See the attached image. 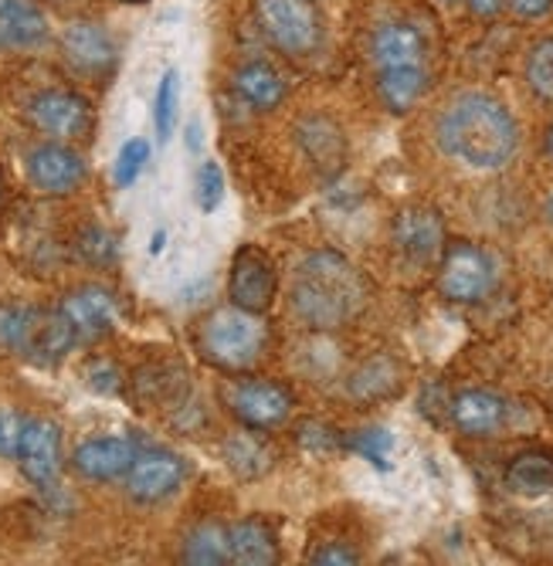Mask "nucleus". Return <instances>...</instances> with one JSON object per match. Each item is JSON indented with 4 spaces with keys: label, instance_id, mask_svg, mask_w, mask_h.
Wrapping results in <instances>:
<instances>
[{
    "label": "nucleus",
    "instance_id": "obj_1",
    "mask_svg": "<svg viewBox=\"0 0 553 566\" xmlns=\"http://www.w3.org/2000/svg\"><path fill=\"white\" fill-rule=\"evenodd\" d=\"M435 139L445 157L469 170H502L520 149L517 116L489 92H462L448 102L435 123Z\"/></svg>",
    "mask_w": 553,
    "mask_h": 566
},
{
    "label": "nucleus",
    "instance_id": "obj_2",
    "mask_svg": "<svg viewBox=\"0 0 553 566\" xmlns=\"http://www.w3.org/2000/svg\"><path fill=\"white\" fill-rule=\"evenodd\" d=\"M367 305V282L346 254L333 248L310 251L295 269L292 308L313 329H340Z\"/></svg>",
    "mask_w": 553,
    "mask_h": 566
},
{
    "label": "nucleus",
    "instance_id": "obj_3",
    "mask_svg": "<svg viewBox=\"0 0 553 566\" xmlns=\"http://www.w3.org/2000/svg\"><path fill=\"white\" fill-rule=\"evenodd\" d=\"M200 353L211 367L225 374H244L262 359L269 346V326L262 316L241 313V308H218L200 326Z\"/></svg>",
    "mask_w": 553,
    "mask_h": 566
},
{
    "label": "nucleus",
    "instance_id": "obj_4",
    "mask_svg": "<svg viewBox=\"0 0 553 566\" xmlns=\"http://www.w3.org/2000/svg\"><path fill=\"white\" fill-rule=\"evenodd\" d=\"M259 31L285 55H310L323 38L316 0H255Z\"/></svg>",
    "mask_w": 553,
    "mask_h": 566
},
{
    "label": "nucleus",
    "instance_id": "obj_5",
    "mask_svg": "<svg viewBox=\"0 0 553 566\" xmlns=\"http://www.w3.org/2000/svg\"><path fill=\"white\" fill-rule=\"evenodd\" d=\"M438 289L448 302L476 305L495 289V262L492 254L472 241H456L441 251Z\"/></svg>",
    "mask_w": 553,
    "mask_h": 566
},
{
    "label": "nucleus",
    "instance_id": "obj_6",
    "mask_svg": "<svg viewBox=\"0 0 553 566\" xmlns=\"http://www.w3.org/2000/svg\"><path fill=\"white\" fill-rule=\"evenodd\" d=\"M225 403L231 407V415L251 428V431H272L289 421L292 415V394L279 380H262V377H248L234 380L225 387Z\"/></svg>",
    "mask_w": 553,
    "mask_h": 566
},
{
    "label": "nucleus",
    "instance_id": "obj_7",
    "mask_svg": "<svg viewBox=\"0 0 553 566\" xmlns=\"http://www.w3.org/2000/svg\"><path fill=\"white\" fill-rule=\"evenodd\" d=\"M275 292H279V279H275L269 254L255 244L238 248L231 259V272H228L231 305L251 316H265L275 302Z\"/></svg>",
    "mask_w": 553,
    "mask_h": 566
},
{
    "label": "nucleus",
    "instance_id": "obj_8",
    "mask_svg": "<svg viewBox=\"0 0 553 566\" xmlns=\"http://www.w3.org/2000/svg\"><path fill=\"white\" fill-rule=\"evenodd\" d=\"M75 333L69 326V319L59 313V308H34V305H21V326H18V343L14 353L34 359L41 367H55L75 349Z\"/></svg>",
    "mask_w": 553,
    "mask_h": 566
},
{
    "label": "nucleus",
    "instance_id": "obj_9",
    "mask_svg": "<svg viewBox=\"0 0 553 566\" xmlns=\"http://www.w3.org/2000/svg\"><path fill=\"white\" fill-rule=\"evenodd\" d=\"M14 461L38 492H55L62 475V431L48 418H28Z\"/></svg>",
    "mask_w": 553,
    "mask_h": 566
},
{
    "label": "nucleus",
    "instance_id": "obj_10",
    "mask_svg": "<svg viewBox=\"0 0 553 566\" xmlns=\"http://www.w3.org/2000/svg\"><path fill=\"white\" fill-rule=\"evenodd\" d=\"M28 123L55 143H72L92 129V106L79 92L44 88L28 102Z\"/></svg>",
    "mask_w": 553,
    "mask_h": 566
},
{
    "label": "nucleus",
    "instance_id": "obj_11",
    "mask_svg": "<svg viewBox=\"0 0 553 566\" xmlns=\"http://www.w3.org/2000/svg\"><path fill=\"white\" fill-rule=\"evenodd\" d=\"M24 174H28L31 187H38L41 193L69 197L85 184L88 167L82 160V153L72 149L69 143H41L28 153Z\"/></svg>",
    "mask_w": 553,
    "mask_h": 566
},
{
    "label": "nucleus",
    "instance_id": "obj_12",
    "mask_svg": "<svg viewBox=\"0 0 553 566\" xmlns=\"http://www.w3.org/2000/svg\"><path fill=\"white\" fill-rule=\"evenodd\" d=\"M184 472H187L184 461L167 448L139 451L136 461H133V469L126 472V492L139 505L164 502L184 485Z\"/></svg>",
    "mask_w": 553,
    "mask_h": 566
},
{
    "label": "nucleus",
    "instance_id": "obj_13",
    "mask_svg": "<svg viewBox=\"0 0 553 566\" xmlns=\"http://www.w3.org/2000/svg\"><path fill=\"white\" fill-rule=\"evenodd\" d=\"M62 55L85 78L113 75L119 62L113 34L95 21H75L62 31Z\"/></svg>",
    "mask_w": 553,
    "mask_h": 566
},
{
    "label": "nucleus",
    "instance_id": "obj_14",
    "mask_svg": "<svg viewBox=\"0 0 553 566\" xmlns=\"http://www.w3.org/2000/svg\"><path fill=\"white\" fill-rule=\"evenodd\" d=\"M59 313L69 319L72 333L79 343H95L103 339L116 329L119 323V302L98 285H85V289H75L62 298Z\"/></svg>",
    "mask_w": 553,
    "mask_h": 566
},
{
    "label": "nucleus",
    "instance_id": "obj_15",
    "mask_svg": "<svg viewBox=\"0 0 553 566\" xmlns=\"http://www.w3.org/2000/svg\"><path fill=\"white\" fill-rule=\"evenodd\" d=\"M394 248L411 265H431L445 251V221L435 208H405L394 218Z\"/></svg>",
    "mask_w": 553,
    "mask_h": 566
},
{
    "label": "nucleus",
    "instance_id": "obj_16",
    "mask_svg": "<svg viewBox=\"0 0 553 566\" xmlns=\"http://www.w3.org/2000/svg\"><path fill=\"white\" fill-rule=\"evenodd\" d=\"M136 454L139 451L129 438L95 434V438H85L72 451V469L88 482H116V479H126Z\"/></svg>",
    "mask_w": 553,
    "mask_h": 566
},
{
    "label": "nucleus",
    "instance_id": "obj_17",
    "mask_svg": "<svg viewBox=\"0 0 553 566\" xmlns=\"http://www.w3.org/2000/svg\"><path fill=\"white\" fill-rule=\"evenodd\" d=\"M502 421H507V400L495 390L469 387V390H459L456 400H451V424L469 438H486L499 431Z\"/></svg>",
    "mask_w": 553,
    "mask_h": 566
},
{
    "label": "nucleus",
    "instance_id": "obj_18",
    "mask_svg": "<svg viewBox=\"0 0 553 566\" xmlns=\"http://www.w3.org/2000/svg\"><path fill=\"white\" fill-rule=\"evenodd\" d=\"M228 556L231 566H279V536L259 516L238 520L234 526H228Z\"/></svg>",
    "mask_w": 553,
    "mask_h": 566
},
{
    "label": "nucleus",
    "instance_id": "obj_19",
    "mask_svg": "<svg viewBox=\"0 0 553 566\" xmlns=\"http://www.w3.org/2000/svg\"><path fill=\"white\" fill-rule=\"evenodd\" d=\"M371 59H374L377 72L425 65V38L418 28H411L405 21L380 24L371 38Z\"/></svg>",
    "mask_w": 553,
    "mask_h": 566
},
{
    "label": "nucleus",
    "instance_id": "obj_20",
    "mask_svg": "<svg viewBox=\"0 0 553 566\" xmlns=\"http://www.w3.org/2000/svg\"><path fill=\"white\" fill-rule=\"evenodd\" d=\"M44 11L34 0H0V48L8 51H34L48 41Z\"/></svg>",
    "mask_w": 553,
    "mask_h": 566
},
{
    "label": "nucleus",
    "instance_id": "obj_21",
    "mask_svg": "<svg viewBox=\"0 0 553 566\" xmlns=\"http://www.w3.org/2000/svg\"><path fill=\"white\" fill-rule=\"evenodd\" d=\"M231 88H234L238 102H244L251 113H275L289 95L285 78L272 65H262V62L241 65L231 75Z\"/></svg>",
    "mask_w": 553,
    "mask_h": 566
},
{
    "label": "nucleus",
    "instance_id": "obj_22",
    "mask_svg": "<svg viewBox=\"0 0 553 566\" xmlns=\"http://www.w3.org/2000/svg\"><path fill=\"white\" fill-rule=\"evenodd\" d=\"M295 139L303 146V153L313 160V167L320 174H336L346 160V139L340 133V126L326 116H306L299 119Z\"/></svg>",
    "mask_w": 553,
    "mask_h": 566
},
{
    "label": "nucleus",
    "instance_id": "obj_23",
    "mask_svg": "<svg viewBox=\"0 0 553 566\" xmlns=\"http://www.w3.org/2000/svg\"><path fill=\"white\" fill-rule=\"evenodd\" d=\"M428 88V65H408V69H387V72H377V92H380V102L397 113L405 116L411 113L421 95Z\"/></svg>",
    "mask_w": 553,
    "mask_h": 566
},
{
    "label": "nucleus",
    "instance_id": "obj_24",
    "mask_svg": "<svg viewBox=\"0 0 553 566\" xmlns=\"http://www.w3.org/2000/svg\"><path fill=\"white\" fill-rule=\"evenodd\" d=\"M228 530L215 520L197 523L180 546V559L177 566H228Z\"/></svg>",
    "mask_w": 553,
    "mask_h": 566
},
{
    "label": "nucleus",
    "instance_id": "obj_25",
    "mask_svg": "<svg viewBox=\"0 0 553 566\" xmlns=\"http://www.w3.org/2000/svg\"><path fill=\"white\" fill-rule=\"evenodd\" d=\"M507 485L510 492L523 499H540L553 492V458L546 451H523L510 461L507 469Z\"/></svg>",
    "mask_w": 553,
    "mask_h": 566
},
{
    "label": "nucleus",
    "instance_id": "obj_26",
    "mask_svg": "<svg viewBox=\"0 0 553 566\" xmlns=\"http://www.w3.org/2000/svg\"><path fill=\"white\" fill-rule=\"evenodd\" d=\"M225 458L241 479H262L272 465L269 444L255 434H231L225 441Z\"/></svg>",
    "mask_w": 553,
    "mask_h": 566
},
{
    "label": "nucleus",
    "instance_id": "obj_27",
    "mask_svg": "<svg viewBox=\"0 0 553 566\" xmlns=\"http://www.w3.org/2000/svg\"><path fill=\"white\" fill-rule=\"evenodd\" d=\"M149 157H154V146H149V139H143V136H133V139H126L123 146H119V153H116V164H113V184L116 187H133L136 180H139V174L146 170V164H149Z\"/></svg>",
    "mask_w": 553,
    "mask_h": 566
},
{
    "label": "nucleus",
    "instance_id": "obj_28",
    "mask_svg": "<svg viewBox=\"0 0 553 566\" xmlns=\"http://www.w3.org/2000/svg\"><path fill=\"white\" fill-rule=\"evenodd\" d=\"M343 444H346L349 451H354V454L367 458L374 469H380V472H390L394 434H390L387 428H364V431H357V434L343 438Z\"/></svg>",
    "mask_w": 553,
    "mask_h": 566
},
{
    "label": "nucleus",
    "instance_id": "obj_29",
    "mask_svg": "<svg viewBox=\"0 0 553 566\" xmlns=\"http://www.w3.org/2000/svg\"><path fill=\"white\" fill-rule=\"evenodd\" d=\"M177 95H180V78L174 69H167L160 75V85L154 92V126H157V139L167 143L174 136L177 126Z\"/></svg>",
    "mask_w": 553,
    "mask_h": 566
},
{
    "label": "nucleus",
    "instance_id": "obj_30",
    "mask_svg": "<svg viewBox=\"0 0 553 566\" xmlns=\"http://www.w3.org/2000/svg\"><path fill=\"white\" fill-rule=\"evenodd\" d=\"M79 259L92 269H109L119 262V244L113 238V231L98 228V224H88L82 234H79Z\"/></svg>",
    "mask_w": 553,
    "mask_h": 566
},
{
    "label": "nucleus",
    "instance_id": "obj_31",
    "mask_svg": "<svg viewBox=\"0 0 553 566\" xmlns=\"http://www.w3.org/2000/svg\"><path fill=\"white\" fill-rule=\"evenodd\" d=\"M526 82L540 98L553 102V38L533 44V51L526 55Z\"/></svg>",
    "mask_w": 553,
    "mask_h": 566
},
{
    "label": "nucleus",
    "instance_id": "obj_32",
    "mask_svg": "<svg viewBox=\"0 0 553 566\" xmlns=\"http://www.w3.org/2000/svg\"><path fill=\"white\" fill-rule=\"evenodd\" d=\"M194 197H197V208L205 214H215L225 200V170L208 160L205 167L197 170V184H194Z\"/></svg>",
    "mask_w": 553,
    "mask_h": 566
},
{
    "label": "nucleus",
    "instance_id": "obj_33",
    "mask_svg": "<svg viewBox=\"0 0 553 566\" xmlns=\"http://www.w3.org/2000/svg\"><path fill=\"white\" fill-rule=\"evenodd\" d=\"M394 380H397V374L387 359H374V364H364L357 370V377L349 380V390H354L357 397H380L394 387Z\"/></svg>",
    "mask_w": 553,
    "mask_h": 566
},
{
    "label": "nucleus",
    "instance_id": "obj_34",
    "mask_svg": "<svg viewBox=\"0 0 553 566\" xmlns=\"http://www.w3.org/2000/svg\"><path fill=\"white\" fill-rule=\"evenodd\" d=\"M85 380H88V387H92L95 394H106V397L119 394V387H123L119 370L109 364V359H92L88 370H85Z\"/></svg>",
    "mask_w": 553,
    "mask_h": 566
},
{
    "label": "nucleus",
    "instance_id": "obj_35",
    "mask_svg": "<svg viewBox=\"0 0 553 566\" xmlns=\"http://www.w3.org/2000/svg\"><path fill=\"white\" fill-rule=\"evenodd\" d=\"M24 421H28V418H21L18 410L0 407V458H14V454H18Z\"/></svg>",
    "mask_w": 553,
    "mask_h": 566
},
{
    "label": "nucleus",
    "instance_id": "obj_36",
    "mask_svg": "<svg viewBox=\"0 0 553 566\" xmlns=\"http://www.w3.org/2000/svg\"><path fill=\"white\" fill-rule=\"evenodd\" d=\"M299 444L310 448V451H326V448L343 444V438L330 424H323V421H306L303 431H299Z\"/></svg>",
    "mask_w": 553,
    "mask_h": 566
},
{
    "label": "nucleus",
    "instance_id": "obj_37",
    "mask_svg": "<svg viewBox=\"0 0 553 566\" xmlns=\"http://www.w3.org/2000/svg\"><path fill=\"white\" fill-rule=\"evenodd\" d=\"M306 566H361V559L346 543H326L313 553V559Z\"/></svg>",
    "mask_w": 553,
    "mask_h": 566
},
{
    "label": "nucleus",
    "instance_id": "obj_38",
    "mask_svg": "<svg viewBox=\"0 0 553 566\" xmlns=\"http://www.w3.org/2000/svg\"><path fill=\"white\" fill-rule=\"evenodd\" d=\"M21 326V305H0V349H14Z\"/></svg>",
    "mask_w": 553,
    "mask_h": 566
},
{
    "label": "nucleus",
    "instance_id": "obj_39",
    "mask_svg": "<svg viewBox=\"0 0 553 566\" xmlns=\"http://www.w3.org/2000/svg\"><path fill=\"white\" fill-rule=\"evenodd\" d=\"M507 4L520 21H543L553 11V0H507Z\"/></svg>",
    "mask_w": 553,
    "mask_h": 566
},
{
    "label": "nucleus",
    "instance_id": "obj_40",
    "mask_svg": "<svg viewBox=\"0 0 553 566\" xmlns=\"http://www.w3.org/2000/svg\"><path fill=\"white\" fill-rule=\"evenodd\" d=\"M466 4H469V11H472L476 18L492 21V18L502 14V8H507V0H466Z\"/></svg>",
    "mask_w": 553,
    "mask_h": 566
},
{
    "label": "nucleus",
    "instance_id": "obj_41",
    "mask_svg": "<svg viewBox=\"0 0 553 566\" xmlns=\"http://www.w3.org/2000/svg\"><path fill=\"white\" fill-rule=\"evenodd\" d=\"M184 139H187V149H190V153H200V149H205V126H200V119L187 123Z\"/></svg>",
    "mask_w": 553,
    "mask_h": 566
},
{
    "label": "nucleus",
    "instance_id": "obj_42",
    "mask_svg": "<svg viewBox=\"0 0 553 566\" xmlns=\"http://www.w3.org/2000/svg\"><path fill=\"white\" fill-rule=\"evenodd\" d=\"M164 244H167V231H157L154 238H149V254H160Z\"/></svg>",
    "mask_w": 553,
    "mask_h": 566
},
{
    "label": "nucleus",
    "instance_id": "obj_43",
    "mask_svg": "<svg viewBox=\"0 0 553 566\" xmlns=\"http://www.w3.org/2000/svg\"><path fill=\"white\" fill-rule=\"evenodd\" d=\"M543 149H546V157L553 160V123H550V129H546V136H543Z\"/></svg>",
    "mask_w": 553,
    "mask_h": 566
},
{
    "label": "nucleus",
    "instance_id": "obj_44",
    "mask_svg": "<svg viewBox=\"0 0 553 566\" xmlns=\"http://www.w3.org/2000/svg\"><path fill=\"white\" fill-rule=\"evenodd\" d=\"M546 218H550V224H553V190H550V197H546Z\"/></svg>",
    "mask_w": 553,
    "mask_h": 566
},
{
    "label": "nucleus",
    "instance_id": "obj_45",
    "mask_svg": "<svg viewBox=\"0 0 553 566\" xmlns=\"http://www.w3.org/2000/svg\"><path fill=\"white\" fill-rule=\"evenodd\" d=\"M119 4H146V0H119Z\"/></svg>",
    "mask_w": 553,
    "mask_h": 566
},
{
    "label": "nucleus",
    "instance_id": "obj_46",
    "mask_svg": "<svg viewBox=\"0 0 553 566\" xmlns=\"http://www.w3.org/2000/svg\"><path fill=\"white\" fill-rule=\"evenodd\" d=\"M445 4H459V0H445Z\"/></svg>",
    "mask_w": 553,
    "mask_h": 566
},
{
    "label": "nucleus",
    "instance_id": "obj_47",
    "mask_svg": "<svg viewBox=\"0 0 553 566\" xmlns=\"http://www.w3.org/2000/svg\"><path fill=\"white\" fill-rule=\"evenodd\" d=\"M0 193H4V180H0Z\"/></svg>",
    "mask_w": 553,
    "mask_h": 566
}]
</instances>
